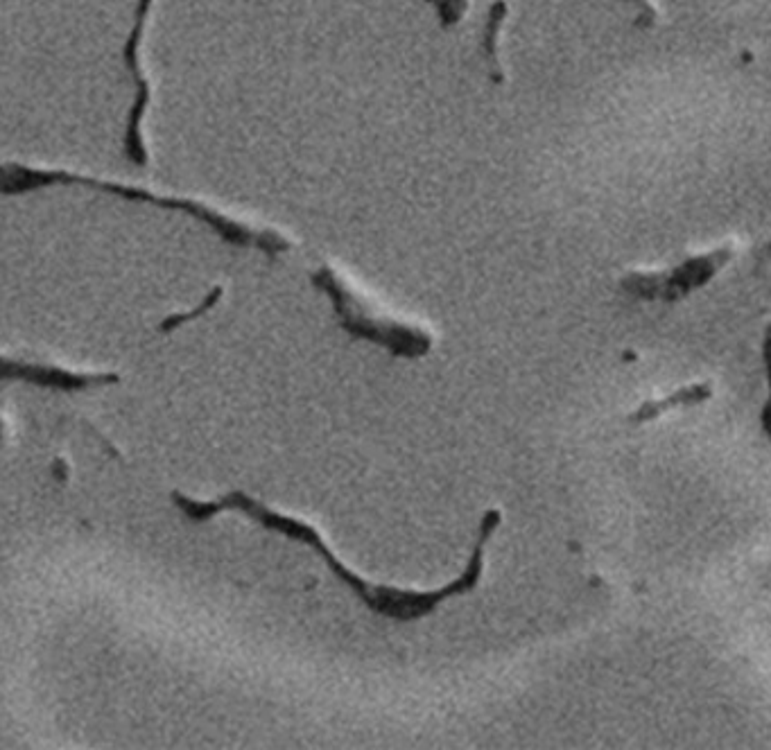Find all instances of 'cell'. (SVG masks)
Segmentation results:
<instances>
[{"mask_svg": "<svg viewBox=\"0 0 771 750\" xmlns=\"http://www.w3.org/2000/svg\"><path fill=\"white\" fill-rule=\"evenodd\" d=\"M170 497H172V504H175V507L193 522H206L224 511H240L265 529L276 531V534H283L290 540H297V543L313 547L315 552L324 558L335 577L344 581L346 586L358 595L362 604L371 610V613L383 615L387 619H396V622H414V619L432 615L446 599L469 595V592L478 588L484 572V547H487L491 536L496 534V529L502 522L500 509L484 511V516L480 520L478 538H475L473 552L469 563H466V570L462 572V577L453 579L450 583H446L444 588H437V590H401V588H389V586H376V583H369L362 577H358V574L351 572L340 558L333 554V549L326 545V540L313 525H308V522H303L299 518L276 513L270 507H265L263 502L249 497L245 491H231L227 495H222L220 500H211V502L190 500V497L181 495L179 491H172Z\"/></svg>", "mask_w": 771, "mask_h": 750, "instance_id": "1", "label": "cell"}, {"mask_svg": "<svg viewBox=\"0 0 771 750\" xmlns=\"http://www.w3.org/2000/svg\"><path fill=\"white\" fill-rule=\"evenodd\" d=\"M55 183H75V186L100 190V193L123 197V199H129V202H145L159 208H168V211L186 213L190 217H195V220H202L204 224H209L224 242L238 244V247L261 249L263 254H267L270 258L285 254V251L292 249V244L285 240L281 233L267 231V229H251V226L231 220V217L213 211V208L199 202H193V199L163 197L145 188L123 186V183H116V181H102V179L84 177V174L64 172V170H32V168H23V165H5L3 170L5 195L28 193V190H34V188L55 186Z\"/></svg>", "mask_w": 771, "mask_h": 750, "instance_id": "2", "label": "cell"}, {"mask_svg": "<svg viewBox=\"0 0 771 750\" xmlns=\"http://www.w3.org/2000/svg\"><path fill=\"white\" fill-rule=\"evenodd\" d=\"M310 281L319 292L331 296L340 328L353 339H365V342L383 346L394 357H403V360H419V357L430 353V333L376 315L374 308H369L367 301L360 294H355L331 267L324 265Z\"/></svg>", "mask_w": 771, "mask_h": 750, "instance_id": "3", "label": "cell"}, {"mask_svg": "<svg viewBox=\"0 0 771 750\" xmlns=\"http://www.w3.org/2000/svg\"><path fill=\"white\" fill-rule=\"evenodd\" d=\"M152 0H138L136 7V16H134V28L132 34L127 37L125 43V66L127 71L132 73V80L136 82V98H134V107L129 111L127 118V132H125V156L138 168H143L147 163V150H145V138H143V118L147 111V104H150V84L141 73V55H138V46H141V37L145 30V21L147 14H150Z\"/></svg>", "mask_w": 771, "mask_h": 750, "instance_id": "4", "label": "cell"}, {"mask_svg": "<svg viewBox=\"0 0 771 750\" xmlns=\"http://www.w3.org/2000/svg\"><path fill=\"white\" fill-rule=\"evenodd\" d=\"M3 378H19L23 382H30V385L68 391V394H71V391H82L98 385H116V382H120L118 373H75L53 364H30L12 360L3 362Z\"/></svg>", "mask_w": 771, "mask_h": 750, "instance_id": "5", "label": "cell"}, {"mask_svg": "<svg viewBox=\"0 0 771 750\" xmlns=\"http://www.w3.org/2000/svg\"><path fill=\"white\" fill-rule=\"evenodd\" d=\"M708 398V389L706 387H692L688 391H681V394H674L665 400H658V403H647L638 409L634 414V421H652L665 409H670L674 405H686V403H697V400Z\"/></svg>", "mask_w": 771, "mask_h": 750, "instance_id": "6", "label": "cell"}, {"mask_svg": "<svg viewBox=\"0 0 771 750\" xmlns=\"http://www.w3.org/2000/svg\"><path fill=\"white\" fill-rule=\"evenodd\" d=\"M222 294H224V290H222L220 285H218V287H213V290H211L209 294H206V299H204L202 303H199L195 310H190V312H177V315H170L168 319H163L161 324H159V333L168 335V333H172V330H177L179 326L188 324V321H193V319H197V317L206 315V312H209L211 308H215V305L220 303Z\"/></svg>", "mask_w": 771, "mask_h": 750, "instance_id": "7", "label": "cell"}, {"mask_svg": "<svg viewBox=\"0 0 771 750\" xmlns=\"http://www.w3.org/2000/svg\"><path fill=\"white\" fill-rule=\"evenodd\" d=\"M505 5L496 3L489 12V23H487V34H484V52H487V59L493 64V75L500 73V68L496 64V41H498V28L502 19H505Z\"/></svg>", "mask_w": 771, "mask_h": 750, "instance_id": "8", "label": "cell"}, {"mask_svg": "<svg viewBox=\"0 0 771 750\" xmlns=\"http://www.w3.org/2000/svg\"><path fill=\"white\" fill-rule=\"evenodd\" d=\"M428 3L437 7L439 19H441V25H444V28L455 25L459 19H462V14L466 12V0H428Z\"/></svg>", "mask_w": 771, "mask_h": 750, "instance_id": "9", "label": "cell"}, {"mask_svg": "<svg viewBox=\"0 0 771 750\" xmlns=\"http://www.w3.org/2000/svg\"><path fill=\"white\" fill-rule=\"evenodd\" d=\"M765 362H767V378H769V400L765 409H762V430L771 439V328L767 333V344H765Z\"/></svg>", "mask_w": 771, "mask_h": 750, "instance_id": "10", "label": "cell"}, {"mask_svg": "<svg viewBox=\"0 0 771 750\" xmlns=\"http://www.w3.org/2000/svg\"><path fill=\"white\" fill-rule=\"evenodd\" d=\"M53 477L57 482H66L68 479V464L64 459H55L53 461Z\"/></svg>", "mask_w": 771, "mask_h": 750, "instance_id": "11", "label": "cell"}]
</instances>
